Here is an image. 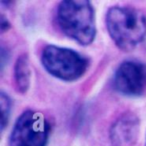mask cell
<instances>
[{"label": "cell", "mask_w": 146, "mask_h": 146, "mask_svg": "<svg viewBox=\"0 0 146 146\" xmlns=\"http://www.w3.org/2000/svg\"><path fill=\"white\" fill-rule=\"evenodd\" d=\"M145 146H146V143H145Z\"/></svg>", "instance_id": "obj_10"}, {"label": "cell", "mask_w": 146, "mask_h": 146, "mask_svg": "<svg viewBox=\"0 0 146 146\" xmlns=\"http://www.w3.org/2000/svg\"><path fill=\"white\" fill-rule=\"evenodd\" d=\"M50 125L40 112L28 109L22 112L13 125L9 146H46Z\"/></svg>", "instance_id": "obj_4"}, {"label": "cell", "mask_w": 146, "mask_h": 146, "mask_svg": "<svg viewBox=\"0 0 146 146\" xmlns=\"http://www.w3.org/2000/svg\"><path fill=\"white\" fill-rule=\"evenodd\" d=\"M10 28V23H9V20L4 16V15H1V18H0V30L1 32H5L8 29Z\"/></svg>", "instance_id": "obj_9"}, {"label": "cell", "mask_w": 146, "mask_h": 146, "mask_svg": "<svg viewBox=\"0 0 146 146\" xmlns=\"http://www.w3.org/2000/svg\"><path fill=\"white\" fill-rule=\"evenodd\" d=\"M11 99L4 91L0 93V107H1V131L5 129L9 122L11 113Z\"/></svg>", "instance_id": "obj_8"}, {"label": "cell", "mask_w": 146, "mask_h": 146, "mask_svg": "<svg viewBox=\"0 0 146 146\" xmlns=\"http://www.w3.org/2000/svg\"><path fill=\"white\" fill-rule=\"evenodd\" d=\"M56 22L67 37L82 46L90 45L96 36L94 8L89 1L65 0L56 10Z\"/></svg>", "instance_id": "obj_1"}, {"label": "cell", "mask_w": 146, "mask_h": 146, "mask_svg": "<svg viewBox=\"0 0 146 146\" xmlns=\"http://www.w3.org/2000/svg\"><path fill=\"white\" fill-rule=\"evenodd\" d=\"M112 85L118 93L128 97H139L146 93V63L125 60L116 68Z\"/></svg>", "instance_id": "obj_5"}, {"label": "cell", "mask_w": 146, "mask_h": 146, "mask_svg": "<svg viewBox=\"0 0 146 146\" xmlns=\"http://www.w3.org/2000/svg\"><path fill=\"white\" fill-rule=\"evenodd\" d=\"M40 61L51 76L66 82L81 78L89 67L87 57L73 49L54 44H48L43 48Z\"/></svg>", "instance_id": "obj_3"}, {"label": "cell", "mask_w": 146, "mask_h": 146, "mask_svg": "<svg viewBox=\"0 0 146 146\" xmlns=\"http://www.w3.org/2000/svg\"><path fill=\"white\" fill-rule=\"evenodd\" d=\"M106 27L118 48L131 51L146 36V15L130 6H113L106 13Z\"/></svg>", "instance_id": "obj_2"}, {"label": "cell", "mask_w": 146, "mask_h": 146, "mask_svg": "<svg viewBox=\"0 0 146 146\" xmlns=\"http://www.w3.org/2000/svg\"><path fill=\"white\" fill-rule=\"evenodd\" d=\"M13 77L17 91L22 94L26 93L31 84V69L26 53H23L17 58L13 69Z\"/></svg>", "instance_id": "obj_7"}, {"label": "cell", "mask_w": 146, "mask_h": 146, "mask_svg": "<svg viewBox=\"0 0 146 146\" xmlns=\"http://www.w3.org/2000/svg\"><path fill=\"white\" fill-rule=\"evenodd\" d=\"M140 134V120L131 111L119 116L109 130V139L112 146H134Z\"/></svg>", "instance_id": "obj_6"}]
</instances>
